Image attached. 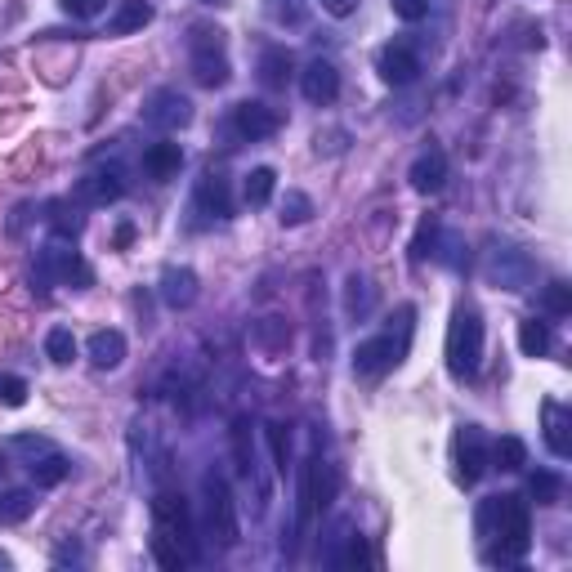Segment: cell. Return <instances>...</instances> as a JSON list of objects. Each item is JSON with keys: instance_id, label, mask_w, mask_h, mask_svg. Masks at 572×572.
<instances>
[{"instance_id": "39", "label": "cell", "mask_w": 572, "mask_h": 572, "mask_svg": "<svg viewBox=\"0 0 572 572\" xmlns=\"http://www.w3.org/2000/svg\"><path fill=\"white\" fill-rule=\"evenodd\" d=\"M27 394H32V389H27L23 376H0V403L5 407H23Z\"/></svg>"}, {"instance_id": "26", "label": "cell", "mask_w": 572, "mask_h": 572, "mask_svg": "<svg viewBox=\"0 0 572 572\" xmlns=\"http://www.w3.org/2000/svg\"><path fill=\"white\" fill-rule=\"evenodd\" d=\"M492 465L505 470V474L523 470V465H528V447H523V438H514V434L497 438V447H492Z\"/></svg>"}, {"instance_id": "7", "label": "cell", "mask_w": 572, "mask_h": 572, "mask_svg": "<svg viewBox=\"0 0 572 572\" xmlns=\"http://www.w3.org/2000/svg\"><path fill=\"white\" fill-rule=\"evenodd\" d=\"M152 532L166 541H175L188 559H197V546H193V514H188V501L179 492H157L152 497Z\"/></svg>"}, {"instance_id": "32", "label": "cell", "mask_w": 572, "mask_h": 572, "mask_svg": "<svg viewBox=\"0 0 572 572\" xmlns=\"http://www.w3.org/2000/svg\"><path fill=\"white\" fill-rule=\"evenodd\" d=\"M309 215H313V202L291 188V193L282 197V215H278V219H282L286 228H295V224H309Z\"/></svg>"}, {"instance_id": "43", "label": "cell", "mask_w": 572, "mask_h": 572, "mask_svg": "<svg viewBox=\"0 0 572 572\" xmlns=\"http://www.w3.org/2000/svg\"><path fill=\"white\" fill-rule=\"evenodd\" d=\"M63 9H68L72 18H94V14H103V5H108V0H59Z\"/></svg>"}, {"instance_id": "28", "label": "cell", "mask_w": 572, "mask_h": 572, "mask_svg": "<svg viewBox=\"0 0 572 572\" xmlns=\"http://www.w3.org/2000/svg\"><path fill=\"white\" fill-rule=\"evenodd\" d=\"M260 76L269 90H282L286 81H291V54L286 50H264L260 54Z\"/></svg>"}, {"instance_id": "46", "label": "cell", "mask_w": 572, "mask_h": 572, "mask_svg": "<svg viewBox=\"0 0 572 572\" xmlns=\"http://www.w3.org/2000/svg\"><path fill=\"white\" fill-rule=\"evenodd\" d=\"M130 237H135V228H130V224H121V228H117V246H126Z\"/></svg>"}, {"instance_id": "29", "label": "cell", "mask_w": 572, "mask_h": 572, "mask_svg": "<svg viewBox=\"0 0 572 572\" xmlns=\"http://www.w3.org/2000/svg\"><path fill=\"white\" fill-rule=\"evenodd\" d=\"M264 9L278 27H300L309 18V0H264Z\"/></svg>"}, {"instance_id": "38", "label": "cell", "mask_w": 572, "mask_h": 572, "mask_svg": "<svg viewBox=\"0 0 572 572\" xmlns=\"http://www.w3.org/2000/svg\"><path fill=\"white\" fill-rule=\"evenodd\" d=\"M14 447L18 456H27V461H36V456H45V452H54V443L50 438H41V434H14Z\"/></svg>"}, {"instance_id": "31", "label": "cell", "mask_w": 572, "mask_h": 572, "mask_svg": "<svg viewBox=\"0 0 572 572\" xmlns=\"http://www.w3.org/2000/svg\"><path fill=\"white\" fill-rule=\"evenodd\" d=\"M528 492H532V501H537V505H555L559 492H564V483H559L555 470H537L528 479Z\"/></svg>"}, {"instance_id": "4", "label": "cell", "mask_w": 572, "mask_h": 572, "mask_svg": "<svg viewBox=\"0 0 572 572\" xmlns=\"http://www.w3.org/2000/svg\"><path fill=\"white\" fill-rule=\"evenodd\" d=\"M32 278L41 282V286H90L94 282V269L72 251V246L50 242V246H41V255H36Z\"/></svg>"}, {"instance_id": "5", "label": "cell", "mask_w": 572, "mask_h": 572, "mask_svg": "<svg viewBox=\"0 0 572 572\" xmlns=\"http://www.w3.org/2000/svg\"><path fill=\"white\" fill-rule=\"evenodd\" d=\"M188 50H193V76L197 85H206V90H219V85H228V54H224V32L219 27H193V41H188Z\"/></svg>"}, {"instance_id": "24", "label": "cell", "mask_w": 572, "mask_h": 572, "mask_svg": "<svg viewBox=\"0 0 572 572\" xmlns=\"http://www.w3.org/2000/svg\"><path fill=\"white\" fill-rule=\"evenodd\" d=\"M313 514H318V456H309L300 470V532H309Z\"/></svg>"}, {"instance_id": "27", "label": "cell", "mask_w": 572, "mask_h": 572, "mask_svg": "<svg viewBox=\"0 0 572 572\" xmlns=\"http://www.w3.org/2000/svg\"><path fill=\"white\" fill-rule=\"evenodd\" d=\"M519 349L528 358H546L550 354V322H537V318L519 322Z\"/></svg>"}, {"instance_id": "19", "label": "cell", "mask_w": 572, "mask_h": 572, "mask_svg": "<svg viewBox=\"0 0 572 572\" xmlns=\"http://www.w3.org/2000/svg\"><path fill=\"white\" fill-rule=\"evenodd\" d=\"M161 300L170 309H188L197 300V273L193 269H166L161 273Z\"/></svg>"}, {"instance_id": "6", "label": "cell", "mask_w": 572, "mask_h": 572, "mask_svg": "<svg viewBox=\"0 0 572 572\" xmlns=\"http://www.w3.org/2000/svg\"><path fill=\"white\" fill-rule=\"evenodd\" d=\"M202 497H206V528L219 546H237V505H233V492H228V479L219 470H206L202 479Z\"/></svg>"}, {"instance_id": "44", "label": "cell", "mask_w": 572, "mask_h": 572, "mask_svg": "<svg viewBox=\"0 0 572 572\" xmlns=\"http://www.w3.org/2000/svg\"><path fill=\"white\" fill-rule=\"evenodd\" d=\"M345 564H371V555H367V546H362V537H349V555H345Z\"/></svg>"}, {"instance_id": "41", "label": "cell", "mask_w": 572, "mask_h": 572, "mask_svg": "<svg viewBox=\"0 0 572 572\" xmlns=\"http://www.w3.org/2000/svg\"><path fill=\"white\" fill-rule=\"evenodd\" d=\"M389 5H394V14L403 18V23H421L429 14V0H389Z\"/></svg>"}, {"instance_id": "22", "label": "cell", "mask_w": 572, "mask_h": 572, "mask_svg": "<svg viewBox=\"0 0 572 572\" xmlns=\"http://www.w3.org/2000/svg\"><path fill=\"white\" fill-rule=\"evenodd\" d=\"M148 23H152V5H148V0H126V5L112 14L108 32L112 36H130V32H143Z\"/></svg>"}, {"instance_id": "9", "label": "cell", "mask_w": 572, "mask_h": 572, "mask_svg": "<svg viewBox=\"0 0 572 572\" xmlns=\"http://www.w3.org/2000/svg\"><path fill=\"white\" fill-rule=\"evenodd\" d=\"M121 193H126V175H121L117 166H108V170H90L85 179H76L72 202L85 206V211H99V206H112V202H117Z\"/></svg>"}, {"instance_id": "35", "label": "cell", "mask_w": 572, "mask_h": 572, "mask_svg": "<svg viewBox=\"0 0 572 572\" xmlns=\"http://www.w3.org/2000/svg\"><path fill=\"white\" fill-rule=\"evenodd\" d=\"M541 304H546L550 318H568V313H572V291H568V282H550L546 291H541Z\"/></svg>"}, {"instance_id": "16", "label": "cell", "mask_w": 572, "mask_h": 572, "mask_svg": "<svg viewBox=\"0 0 572 572\" xmlns=\"http://www.w3.org/2000/svg\"><path fill=\"white\" fill-rule=\"evenodd\" d=\"M197 211L211 219H228L233 215V197H228V179L224 175H202L197 179Z\"/></svg>"}, {"instance_id": "48", "label": "cell", "mask_w": 572, "mask_h": 572, "mask_svg": "<svg viewBox=\"0 0 572 572\" xmlns=\"http://www.w3.org/2000/svg\"><path fill=\"white\" fill-rule=\"evenodd\" d=\"M202 5H219V0H202Z\"/></svg>"}, {"instance_id": "42", "label": "cell", "mask_w": 572, "mask_h": 572, "mask_svg": "<svg viewBox=\"0 0 572 572\" xmlns=\"http://www.w3.org/2000/svg\"><path fill=\"white\" fill-rule=\"evenodd\" d=\"M349 313H367V304H371V286L362 282V278H349Z\"/></svg>"}, {"instance_id": "15", "label": "cell", "mask_w": 572, "mask_h": 572, "mask_svg": "<svg viewBox=\"0 0 572 572\" xmlns=\"http://www.w3.org/2000/svg\"><path fill=\"white\" fill-rule=\"evenodd\" d=\"M541 421H546V447L559 456V461H568L572 456V416H568V407L564 403H555V398H546L541 403Z\"/></svg>"}, {"instance_id": "23", "label": "cell", "mask_w": 572, "mask_h": 572, "mask_svg": "<svg viewBox=\"0 0 572 572\" xmlns=\"http://www.w3.org/2000/svg\"><path fill=\"white\" fill-rule=\"evenodd\" d=\"M233 461L242 479H255L260 456H255V443H251V421H233Z\"/></svg>"}, {"instance_id": "37", "label": "cell", "mask_w": 572, "mask_h": 572, "mask_svg": "<svg viewBox=\"0 0 572 572\" xmlns=\"http://www.w3.org/2000/svg\"><path fill=\"white\" fill-rule=\"evenodd\" d=\"M255 340H260L269 354H278L286 340H291V331H286V322H278V318H264L260 327H255Z\"/></svg>"}, {"instance_id": "20", "label": "cell", "mask_w": 572, "mask_h": 572, "mask_svg": "<svg viewBox=\"0 0 572 572\" xmlns=\"http://www.w3.org/2000/svg\"><path fill=\"white\" fill-rule=\"evenodd\" d=\"M85 349H90L94 367L112 371V367H121V358H126V336H121V331H112V327H103V331H94Z\"/></svg>"}, {"instance_id": "25", "label": "cell", "mask_w": 572, "mask_h": 572, "mask_svg": "<svg viewBox=\"0 0 572 572\" xmlns=\"http://www.w3.org/2000/svg\"><path fill=\"white\" fill-rule=\"evenodd\" d=\"M273 188H278V175H273V166H255L251 175H246V184H242L246 206H269V202H273Z\"/></svg>"}, {"instance_id": "47", "label": "cell", "mask_w": 572, "mask_h": 572, "mask_svg": "<svg viewBox=\"0 0 572 572\" xmlns=\"http://www.w3.org/2000/svg\"><path fill=\"white\" fill-rule=\"evenodd\" d=\"M0 479H5V456H0Z\"/></svg>"}, {"instance_id": "13", "label": "cell", "mask_w": 572, "mask_h": 572, "mask_svg": "<svg viewBox=\"0 0 572 572\" xmlns=\"http://www.w3.org/2000/svg\"><path fill=\"white\" fill-rule=\"evenodd\" d=\"M488 278L501 282L505 291H523V286L532 282V260H528L523 251H514V246H505V251H492Z\"/></svg>"}, {"instance_id": "14", "label": "cell", "mask_w": 572, "mask_h": 572, "mask_svg": "<svg viewBox=\"0 0 572 572\" xmlns=\"http://www.w3.org/2000/svg\"><path fill=\"white\" fill-rule=\"evenodd\" d=\"M376 72L385 76L389 85H412L416 76H421V59H416L412 45H385V50H380Z\"/></svg>"}, {"instance_id": "21", "label": "cell", "mask_w": 572, "mask_h": 572, "mask_svg": "<svg viewBox=\"0 0 572 572\" xmlns=\"http://www.w3.org/2000/svg\"><path fill=\"white\" fill-rule=\"evenodd\" d=\"M27 470H32V483H36V488H59V483L72 474V465H68V456L54 447V452H45V456H36V461H27Z\"/></svg>"}, {"instance_id": "34", "label": "cell", "mask_w": 572, "mask_h": 572, "mask_svg": "<svg viewBox=\"0 0 572 572\" xmlns=\"http://www.w3.org/2000/svg\"><path fill=\"white\" fill-rule=\"evenodd\" d=\"M152 555H157V564H161V568H170V572H179V568H188V564H193V559H188L184 550L175 546V541L157 537V532H152Z\"/></svg>"}, {"instance_id": "10", "label": "cell", "mask_w": 572, "mask_h": 572, "mask_svg": "<svg viewBox=\"0 0 572 572\" xmlns=\"http://www.w3.org/2000/svg\"><path fill=\"white\" fill-rule=\"evenodd\" d=\"M143 121H148L152 130H184L188 121H193V103L184 99L179 90H152L148 103H143Z\"/></svg>"}, {"instance_id": "1", "label": "cell", "mask_w": 572, "mask_h": 572, "mask_svg": "<svg viewBox=\"0 0 572 572\" xmlns=\"http://www.w3.org/2000/svg\"><path fill=\"white\" fill-rule=\"evenodd\" d=\"M479 537L488 541H501L497 550H492V564H519L523 555H528L532 546V519H528V501L519 497H488L479 505Z\"/></svg>"}, {"instance_id": "36", "label": "cell", "mask_w": 572, "mask_h": 572, "mask_svg": "<svg viewBox=\"0 0 572 572\" xmlns=\"http://www.w3.org/2000/svg\"><path fill=\"white\" fill-rule=\"evenodd\" d=\"M264 438H269V452L278 461V474H286V465H291V434H286V425H264Z\"/></svg>"}, {"instance_id": "30", "label": "cell", "mask_w": 572, "mask_h": 572, "mask_svg": "<svg viewBox=\"0 0 572 572\" xmlns=\"http://www.w3.org/2000/svg\"><path fill=\"white\" fill-rule=\"evenodd\" d=\"M45 354H50L54 367H72V358H76V336L68 327H54L50 336H45Z\"/></svg>"}, {"instance_id": "12", "label": "cell", "mask_w": 572, "mask_h": 572, "mask_svg": "<svg viewBox=\"0 0 572 572\" xmlns=\"http://www.w3.org/2000/svg\"><path fill=\"white\" fill-rule=\"evenodd\" d=\"M300 90H304V99L318 103V108L336 103V94H340V72H336V63H331V59H313L309 68L300 72Z\"/></svg>"}, {"instance_id": "18", "label": "cell", "mask_w": 572, "mask_h": 572, "mask_svg": "<svg viewBox=\"0 0 572 572\" xmlns=\"http://www.w3.org/2000/svg\"><path fill=\"white\" fill-rule=\"evenodd\" d=\"M179 166H184V148H179V143H152L148 152H143V170H148L152 179H161V184H166V179H175L179 175Z\"/></svg>"}, {"instance_id": "2", "label": "cell", "mask_w": 572, "mask_h": 572, "mask_svg": "<svg viewBox=\"0 0 572 572\" xmlns=\"http://www.w3.org/2000/svg\"><path fill=\"white\" fill-rule=\"evenodd\" d=\"M483 362V322L474 309H456L447 327V371L456 380H470Z\"/></svg>"}, {"instance_id": "11", "label": "cell", "mask_w": 572, "mask_h": 572, "mask_svg": "<svg viewBox=\"0 0 572 572\" xmlns=\"http://www.w3.org/2000/svg\"><path fill=\"white\" fill-rule=\"evenodd\" d=\"M278 126H282V117L269 108V103H255V99H246V103H237L233 108V130L242 139H269V135H278Z\"/></svg>"}, {"instance_id": "8", "label": "cell", "mask_w": 572, "mask_h": 572, "mask_svg": "<svg viewBox=\"0 0 572 572\" xmlns=\"http://www.w3.org/2000/svg\"><path fill=\"white\" fill-rule=\"evenodd\" d=\"M488 470H492V452H488L483 429L479 425H461V434H456V479H461L465 488H474Z\"/></svg>"}, {"instance_id": "3", "label": "cell", "mask_w": 572, "mask_h": 572, "mask_svg": "<svg viewBox=\"0 0 572 572\" xmlns=\"http://www.w3.org/2000/svg\"><path fill=\"white\" fill-rule=\"evenodd\" d=\"M407 340H412V309H403V318H398V336L394 331H380V336L362 340V345L354 349V371L367 380L385 376L389 367H398L407 354Z\"/></svg>"}, {"instance_id": "40", "label": "cell", "mask_w": 572, "mask_h": 572, "mask_svg": "<svg viewBox=\"0 0 572 572\" xmlns=\"http://www.w3.org/2000/svg\"><path fill=\"white\" fill-rule=\"evenodd\" d=\"M434 246H438V224H434V219H425L421 233H416V242H412V260H425V255H434Z\"/></svg>"}, {"instance_id": "33", "label": "cell", "mask_w": 572, "mask_h": 572, "mask_svg": "<svg viewBox=\"0 0 572 572\" xmlns=\"http://www.w3.org/2000/svg\"><path fill=\"white\" fill-rule=\"evenodd\" d=\"M32 492H5L0 497V523H23L32 514Z\"/></svg>"}, {"instance_id": "17", "label": "cell", "mask_w": 572, "mask_h": 572, "mask_svg": "<svg viewBox=\"0 0 572 572\" xmlns=\"http://www.w3.org/2000/svg\"><path fill=\"white\" fill-rule=\"evenodd\" d=\"M407 179H412L416 193H438V188L447 184V157L438 148L421 152V157L412 161V170H407Z\"/></svg>"}, {"instance_id": "45", "label": "cell", "mask_w": 572, "mask_h": 572, "mask_svg": "<svg viewBox=\"0 0 572 572\" xmlns=\"http://www.w3.org/2000/svg\"><path fill=\"white\" fill-rule=\"evenodd\" d=\"M327 9L336 18H345V14H354V0H327Z\"/></svg>"}]
</instances>
